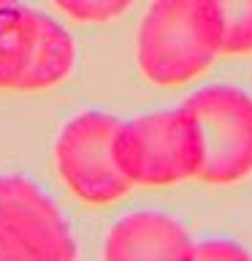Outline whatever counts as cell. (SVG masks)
I'll use <instances>...</instances> for the list:
<instances>
[{
	"instance_id": "1",
	"label": "cell",
	"mask_w": 252,
	"mask_h": 261,
	"mask_svg": "<svg viewBox=\"0 0 252 261\" xmlns=\"http://www.w3.org/2000/svg\"><path fill=\"white\" fill-rule=\"evenodd\" d=\"M223 55V22L214 0H154L136 38L138 68L160 87L201 76Z\"/></svg>"
},
{
	"instance_id": "2",
	"label": "cell",
	"mask_w": 252,
	"mask_h": 261,
	"mask_svg": "<svg viewBox=\"0 0 252 261\" xmlns=\"http://www.w3.org/2000/svg\"><path fill=\"white\" fill-rule=\"evenodd\" d=\"M114 158L130 185H176L198 177L201 134L184 106L119 120Z\"/></svg>"
},
{
	"instance_id": "3",
	"label": "cell",
	"mask_w": 252,
	"mask_h": 261,
	"mask_svg": "<svg viewBox=\"0 0 252 261\" xmlns=\"http://www.w3.org/2000/svg\"><path fill=\"white\" fill-rule=\"evenodd\" d=\"M201 134L195 179L231 185L252 174V95L233 85L201 87L182 103Z\"/></svg>"
},
{
	"instance_id": "4",
	"label": "cell",
	"mask_w": 252,
	"mask_h": 261,
	"mask_svg": "<svg viewBox=\"0 0 252 261\" xmlns=\"http://www.w3.org/2000/svg\"><path fill=\"white\" fill-rule=\"evenodd\" d=\"M0 261H76L68 220L19 174L0 177Z\"/></svg>"
},
{
	"instance_id": "5",
	"label": "cell",
	"mask_w": 252,
	"mask_h": 261,
	"mask_svg": "<svg viewBox=\"0 0 252 261\" xmlns=\"http://www.w3.org/2000/svg\"><path fill=\"white\" fill-rule=\"evenodd\" d=\"M117 128V117L92 109L73 117L57 136L54 163L60 179L84 204H114L133 188L114 158Z\"/></svg>"
},
{
	"instance_id": "6",
	"label": "cell",
	"mask_w": 252,
	"mask_h": 261,
	"mask_svg": "<svg viewBox=\"0 0 252 261\" xmlns=\"http://www.w3.org/2000/svg\"><path fill=\"white\" fill-rule=\"evenodd\" d=\"M193 237L166 212H130L106 234L103 261H190Z\"/></svg>"
},
{
	"instance_id": "7",
	"label": "cell",
	"mask_w": 252,
	"mask_h": 261,
	"mask_svg": "<svg viewBox=\"0 0 252 261\" xmlns=\"http://www.w3.org/2000/svg\"><path fill=\"white\" fill-rule=\"evenodd\" d=\"M41 11L22 0H0V90H16L27 71Z\"/></svg>"
},
{
	"instance_id": "8",
	"label": "cell",
	"mask_w": 252,
	"mask_h": 261,
	"mask_svg": "<svg viewBox=\"0 0 252 261\" xmlns=\"http://www.w3.org/2000/svg\"><path fill=\"white\" fill-rule=\"evenodd\" d=\"M76 60V46H73L71 33L62 28L57 19L41 14L38 16V33L33 55L27 63V71L16 90H46L62 82L73 68Z\"/></svg>"
},
{
	"instance_id": "9",
	"label": "cell",
	"mask_w": 252,
	"mask_h": 261,
	"mask_svg": "<svg viewBox=\"0 0 252 261\" xmlns=\"http://www.w3.org/2000/svg\"><path fill=\"white\" fill-rule=\"evenodd\" d=\"M223 22V55L252 52V0H214Z\"/></svg>"
},
{
	"instance_id": "10",
	"label": "cell",
	"mask_w": 252,
	"mask_h": 261,
	"mask_svg": "<svg viewBox=\"0 0 252 261\" xmlns=\"http://www.w3.org/2000/svg\"><path fill=\"white\" fill-rule=\"evenodd\" d=\"M62 14L76 22H111L122 16L136 0H52Z\"/></svg>"
},
{
	"instance_id": "11",
	"label": "cell",
	"mask_w": 252,
	"mask_h": 261,
	"mask_svg": "<svg viewBox=\"0 0 252 261\" xmlns=\"http://www.w3.org/2000/svg\"><path fill=\"white\" fill-rule=\"evenodd\" d=\"M190 261H252V256L231 240H206L195 242Z\"/></svg>"
}]
</instances>
